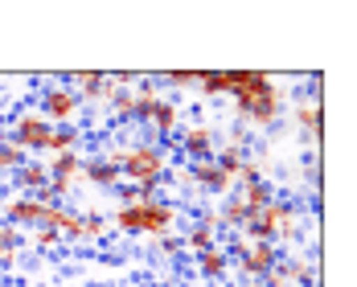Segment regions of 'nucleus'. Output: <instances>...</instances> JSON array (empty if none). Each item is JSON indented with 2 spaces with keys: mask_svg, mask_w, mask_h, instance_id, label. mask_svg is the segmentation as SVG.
Here are the masks:
<instances>
[{
  "mask_svg": "<svg viewBox=\"0 0 357 287\" xmlns=\"http://www.w3.org/2000/svg\"><path fill=\"white\" fill-rule=\"evenodd\" d=\"M50 136H54V127H50L33 107H21V111H13V119H8V136H4V140L17 144L25 156H41V152L50 148Z\"/></svg>",
  "mask_w": 357,
  "mask_h": 287,
  "instance_id": "5",
  "label": "nucleus"
},
{
  "mask_svg": "<svg viewBox=\"0 0 357 287\" xmlns=\"http://www.w3.org/2000/svg\"><path fill=\"white\" fill-rule=\"evenodd\" d=\"M181 242H185V247H189L193 254H202V251H210V247H218V234L210 230V226H197V222H189Z\"/></svg>",
  "mask_w": 357,
  "mask_h": 287,
  "instance_id": "24",
  "label": "nucleus"
},
{
  "mask_svg": "<svg viewBox=\"0 0 357 287\" xmlns=\"http://www.w3.org/2000/svg\"><path fill=\"white\" fill-rule=\"evenodd\" d=\"M82 148V127H54L45 156H62V152H78Z\"/></svg>",
  "mask_w": 357,
  "mask_h": 287,
  "instance_id": "23",
  "label": "nucleus"
},
{
  "mask_svg": "<svg viewBox=\"0 0 357 287\" xmlns=\"http://www.w3.org/2000/svg\"><path fill=\"white\" fill-rule=\"evenodd\" d=\"M156 82H160V86H169V91H177V95H189V91H197V70H169V74H156Z\"/></svg>",
  "mask_w": 357,
  "mask_h": 287,
  "instance_id": "25",
  "label": "nucleus"
},
{
  "mask_svg": "<svg viewBox=\"0 0 357 287\" xmlns=\"http://www.w3.org/2000/svg\"><path fill=\"white\" fill-rule=\"evenodd\" d=\"M41 217H45V205L29 197V193H13V197H4V205H0V222L4 226H13V230H37L41 226Z\"/></svg>",
  "mask_w": 357,
  "mask_h": 287,
  "instance_id": "9",
  "label": "nucleus"
},
{
  "mask_svg": "<svg viewBox=\"0 0 357 287\" xmlns=\"http://www.w3.org/2000/svg\"><path fill=\"white\" fill-rule=\"evenodd\" d=\"M234 193L243 197V205H247L250 214H259V210H267V205L275 201V185H271V180H255V185H238Z\"/></svg>",
  "mask_w": 357,
  "mask_h": 287,
  "instance_id": "19",
  "label": "nucleus"
},
{
  "mask_svg": "<svg viewBox=\"0 0 357 287\" xmlns=\"http://www.w3.org/2000/svg\"><path fill=\"white\" fill-rule=\"evenodd\" d=\"M226 254H230V267H238L247 284H263L284 251L275 242H243V247H234V251H226Z\"/></svg>",
  "mask_w": 357,
  "mask_h": 287,
  "instance_id": "6",
  "label": "nucleus"
},
{
  "mask_svg": "<svg viewBox=\"0 0 357 287\" xmlns=\"http://www.w3.org/2000/svg\"><path fill=\"white\" fill-rule=\"evenodd\" d=\"M144 127H152V136L156 140H173L181 132V99H173V95H160V103L152 107V115H148V123Z\"/></svg>",
  "mask_w": 357,
  "mask_h": 287,
  "instance_id": "12",
  "label": "nucleus"
},
{
  "mask_svg": "<svg viewBox=\"0 0 357 287\" xmlns=\"http://www.w3.org/2000/svg\"><path fill=\"white\" fill-rule=\"evenodd\" d=\"M185 177L197 185V193H210V197H218V201L234 189V180L226 177L214 160H189V164H185Z\"/></svg>",
  "mask_w": 357,
  "mask_h": 287,
  "instance_id": "10",
  "label": "nucleus"
},
{
  "mask_svg": "<svg viewBox=\"0 0 357 287\" xmlns=\"http://www.w3.org/2000/svg\"><path fill=\"white\" fill-rule=\"evenodd\" d=\"M173 148L185 156V164L189 160H214V152H218L214 127L210 123H185L177 136H173Z\"/></svg>",
  "mask_w": 357,
  "mask_h": 287,
  "instance_id": "8",
  "label": "nucleus"
},
{
  "mask_svg": "<svg viewBox=\"0 0 357 287\" xmlns=\"http://www.w3.org/2000/svg\"><path fill=\"white\" fill-rule=\"evenodd\" d=\"M296 127L304 144H312V152H321V132H324V115H321V103L317 99H296Z\"/></svg>",
  "mask_w": 357,
  "mask_h": 287,
  "instance_id": "14",
  "label": "nucleus"
},
{
  "mask_svg": "<svg viewBox=\"0 0 357 287\" xmlns=\"http://www.w3.org/2000/svg\"><path fill=\"white\" fill-rule=\"evenodd\" d=\"M234 74V86H230V99L238 111V127L250 123L255 132H271L284 115V86L275 82V74L267 70H230Z\"/></svg>",
  "mask_w": 357,
  "mask_h": 287,
  "instance_id": "1",
  "label": "nucleus"
},
{
  "mask_svg": "<svg viewBox=\"0 0 357 287\" xmlns=\"http://www.w3.org/2000/svg\"><path fill=\"white\" fill-rule=\"evenodd\" d=\"M82 214H86V242H99V238L111 234V226L103 214H91V210H82Z\"/></svg>",
  "mask_w": 357,
  "mask_h": 287,
  "instance_id": "27",
  "label": "nucleus"
},
{
  "mask_svg": "<svg viewBox=\"0 0 357 287\" xmlns=\"http://www.w3.org/2000/svg\"><path fill=\"white\" fill-rule=\"evenodd\" d=\"M41 189H50V169H45V160H25L17 173H13V193H29V197H37Z\"/></svg>",
  "mask_w": 357,
  "mask_h": 287,
  "instance_id": "15",
  "label": "nucleus"
},
{
  "mask_svg": "<svg viewBox=\"0 0 357 287\" xmlns=\"http://www.w3.org/2000/svg\"><path fill=\"white\" fill-rule=\"evenodd\" d=\"M25 160H29V156H25L17 144H8L4 136H0V177H13V173L25 164Z\"/></svg>",
  "mask_w": 357,
  "mask_h": 287,
  "instance_id": "26",
  "label": "nucleus"
},
{
  "mask_svg": "<svg viewBox=\"0 0 357 287\" xmlns=\"http://www.w3.org/2000/svg\"><path fill=\"white\" fill-rule=\"evenodd\" d=\"M33 111L50 123V127H70L74 119L82 115V103H78V95H74V86L66 78H54V82H45V86L37 91Z\"/></svg>",
  "mask_w": 357,
  "mask_h": 287,
  "instance_id": "4",
  "label": "nucleus"
},
{
  "mask_svg": "<svg viewBox=\"0 0 357 287\" xmlns=\"http://www.w3.org/2000/svg\"><path fill=\"white\" fill-rule=\"evenodd\" d=\"M234 86V74L230 70H197V91L202 99H226Z\"/></svg>",
  "mask_w": 357,
  "mask_h": 287,
  "instance_id": "17",
  "label": "nucleus"
},
{
  "mask_svg": "<svg viewBox=\"0 0 357 287\" xmlns=\"http://www.w3.org/2000/svg\"><path fill=\"white\" fill-rule=\"evenodd\" d=\"M193 267H197V275H202V279L222 284V279L230 275V254H226V247L218 242V247H210V251L193 254Z\"/></svg>",
  "mask_w": 357,
  "mask_h": 287,
  "instance_id": "16",
  "label": "nucleus"
},
{
  "mask_svg": "<svg viewBox=\"0 0 357 287\" xmlns=\"http://www.w3.org/2000/svg\"><path fill=\"white\" fill-rule=\"evenodd\" d=\"M177 222H181L177 201L148 197V201H136V205H119L107 226L119 230L123 238H165V234H177Z\"/></svg>",
  "mask_w": 357,
  "mask_h": 287,
  "instance_id": "3",
  "label": "nucleus"
},
{
  "mask_svg": "<svg viewBox=\"0 0 357 287\" xmlns=\"http://www.w3.org/2000/svg\"><path fill=\"white\" fill-rule=\"evenodd\" d=\"M66 82L74 86V95H78V103H82V107H95V103H103V107H107L111 74H103V70H82V74H66Z\"/></svg>",
  "mask_w": 357,
  "mask_h": 287,
  "instance_id": "11",
  "label": "nucleus"
},
{
  "mask_svg": "<svg viewBox=\"0 0 357 287\" xmlns=\"http://www.w3.org/2000/svg\"><path fill=\"white\" fill-rule=\"evenodd\" d=\"M45 169H50V193H54L58 201H66V197L74 193V185H82V152L50 156Z\"/></svg>",
  "mask_w": 357,
  "mask_h": 287,
  "instance_id": "7",
  "label": "nucleus"
},
{
  "mask_svg": "<svg viewBox=\"0 0 357 287\" xmlns=\"http://www.w3.org/2000/svg\"><path fill=\"white\" fill-rule=\"evenodd\" d=\"M21 247H25V234L0 222V267H13L21 258Z\"/></svg>",
  "mask_w": 357,
  "mask_h": 287,
  "instance_id": "22",
  "label": "nucleus"
},
{
  "mask_svg": "<svg viewBox=\"0 0 357 287\" xmlns=\"http://www.w3.org/2000/svg\"><path fill=\"white\" fill-rule=\"evenodd\" d=\"M33 247L37 251H54V247H62V234H58L54 226H37L33 230Z\"/></svg>",
  "mask_w": 357,
  "mask_h": 287,
  "instance_id": "28",
  "label": "nucleus"
},
{
  "mask_svg": "<svg viewBox=\"0 0 357 287\" xmlns=\"http://www.w3.org/2000/svg\"><path fill=\"white\" fill-rule=\"evenodd\" d=\"M255 180H263V173H259V164H255V160H247V164L234 173V185H255Z\"/></svg>",
  "mask_w": 357,
  "mask_h": 287,
  "instance_id": "29",
  "label": "nucleus"
},
{
  "mask_svg": "<svg viewBox=\"0 0 357 287\" xmlns=\"http://www.w3.org/2000/svg\"><path fill=\"white\" fill-rule=\"evenodd\" d=\"M107 160H115L119 169V180L123 185H148V189H160L165 177H169V152L156 144V136H140L128 148H111L103 152Z\"/></svg>",
  "mask_w": 357,
  "mask_h": 287,
  "instance_id": "2",
  "label": "nucleus"
},
{
  "mask_svg": "<svg viewBox=\"0 0 357 287\" xmlns=\"http://www.w3.org/2000/svg\"><path fill=\"white\" fill-rule=\"evenodd\" d=\"M82 180L86 185H95V189H103V193H111V189H119L123 180H119V169H115V160H107L103 152H82Z\"/></svg>",
  "mask_w": 357,
  "mask_h": 287,
  "instance_id": "13",
  "label": "nucleus"
},
{
  "mask_svg": "<svg viewBox=\"0 0 357 287\" xmlns=\"http://www.w3.org/2000/svg\"><path fill=\"white\" fill-rule=\"evenodd\" d=\"M54 230L62 234V242H86V214H82V210H70V205H62V217H58Z\"/></svg>",
  "mask_w": 357,
  "mask_h": 287,
  "instance_id": "21",
  "label": "nucleus"
},
{
  "mask_svg": "<svg viewBox=\"0 0 357 287\" xmlns=\"http://www.w3.org/2000/svg\"><path fill=\"white\" fill-rule=\"evenodd\" d=\"M193 222H197V226H210L214 234H222V222H218V210H202V214L193 217Z\"/></svg>",
  "mask_w": 357,
  "mask_h": 287,
  "instance_id": "30",
  "label": "nucleus"
},
{
  "mask_svg": "<svg viewBox=\"0 0 357 287\" xmlns=\"http://www.w3.org/2000/svg\"><path fill=\"white\" fill-rule=\"evenodd\" d=\"M247 217H250V210L243 205V197L230 189V193L222 197V205H218V222H222V230H243Z\"/></svg>",
  "mask_w": 357,
  "mask_h": 287,
  "instance_id": "18",
  "label": "nucleus"
},
{
  "mask_svg": "<svg viewBox=\"0 0 357 287\" xmlns=\"http://www.w3.org/2000/svg\"><path fill=\"white\" fill-rule=\"evenodd\" d=\"M247 160H250V148H247V144H234V140L222 144V148L214 152V164H218V169H222L230 180H234V173H238Z\"/></svg>",
  "mask_w": 357,
  "mask_h": 287,
  "instance_id": "20",
  "label": "nucleus"
},
{
  "mask_svg": "<svg viewBox=\"0 0 357 287\" xmlns=\"http://www.w3.org/2000/svg\"><path fill=\"white\" fill-rule=\"evenodd\" d=\"M247 287H267V284H247Z\"/></svg>",
  "mask_w": 357,
  "mask_h": 287,
  "instance_id": "31",
  "label": "nucleus"
}]
</instances>
